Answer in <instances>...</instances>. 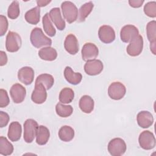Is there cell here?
Wrapping results in <instances>:
<instances>
[{"instance_id": "1", "label": "cell", "mask_w": 156, "mask_h": 156, "mask_svg": "<svg viewBox=\"0 0 156 156\" xmlns=\"http://www.w3.org/2000/svg\"><path fill=\"white\" fill-rule=\"evenodd\" d=\"M30 40L32 46L37 48L50 46L52 44L51 39L46 36L40 27H35L32 29L30 35Z\"/></svg>"}, {"instance_id": "2", "label": "cell", "mask_w": 156, "mask_h": 156, "mask_svg": "<svg viewBox=\"0 0 156 156\" xmlns=\"http://www.w3.org/2000/svg\"><path fill=\"white\" fill-rule=\"evenodd\" d=\"M61 9L63 16L68 23H73L77 20L78 9L73 2L71 1H64L61 4Z\"/></svg>"}, {"instance_id": "3", "label": "cell", "mask_w": 156, "mask_h": 156, "mask_svg": "<svg viewBox=\"0 0 156 156\" xmlns=\"http://www.w3.org/2000/svg\"><path fill=\"white\" fill-rule=\"evenodd\" d=\"M107 149L111 155L121 156L126 152L127 146L124 140L121 138H115L109 141Z\"/></svg>"}, {"instance_id": "4", "label": "cell", "mask_w": 156, "mask_h": 156, "mask_svg": "<svg viewBox=\"0 0 156 156\" xmlns=\"http://www.w3.org/2000/svg\"><path fill=\"white\" fill-rule=\"evenodd\" d=\"M38 125L33 119H27L24 123L23 138L27 143H32L36 136Z\"/></svg>"}, {"instance_id": "5", "label": "cell", "mask_w": 156, "mask_h": 156, "mask_svg": "<svg viewBox=\"0 0 156 156\" xmlns=\"http://www.w3.org/2000/svg\"><path fill=\"white\" fill-rule=\"evenodd\" d=\"M22 40L20 35L13 31H9L6 36L5 48L8 52H17L21 46Z\"/></svg>"}, {"instance_id": "6", "label": "cell", "mask_w": 156, "mask_h": 156, "mask_svg": "<svg viewBox=\"0 0 156 156\" xmlns=\"http://www.w3.org/2000/svg\"><path fill=\"white\" fill-rule=\"evenodd\" d=\"M140 147L144 150H151L155 146V138L152 132L149 130L142 132L138 137Z\"/></svg>"}, {"instance_id": "7", "label": "cell", "mask_w": 156, "mask_h": 156, "mask_svg": "<svg viewBox=\"0 0 156 156\" xmlns=\"http://www.w3.org/2000/svg\"><path fill=\"white\" fill-rule=\"evenodd\" d=\"M126 88L123 83L120 82L112 83L108 88V94L113 100H120L126 94Z\"/></svg>"}, {"instance_id": "8", "label": "cell", "mask_w": 156, "mask_h": 156, "mask_svg": "<svg viewBox=\"0 0 156 156\" xmlns=\"http://www.w3.org/2000/svg\"><path fill=\"white\" fill-rule=\"evenodd\" d=\"M143 49V38L138 35L133 39L127 46L126 52L130 56L136 57L139 55Z\"/></svg>"}, {"instance_id": "9", "label": "cell", "mask_w": 156, "mask_h": 156, "mask_svg": "<svg viewBox=\"0 0 156 156\" xmlns=\"http://www.w3.org/2000/svg\"><path fill=\"white\" fill-rule=\"evenodd\" d=\"M139 35L138 28L132 24L123 26L120 31V38L124 43H130L133 39Z\"/></svg>"}, {"instance_id": "10", "label": "cell", "mask_w": 156, "mask_h": 156, "mask_svg": "<svg viewBox=\"0 0 156 156\" xmlns=\"http://www.w3.org/2000/svg\"><path fill=\"white\" fill-rule=\"evenodd\" d=\"M98 37L102 43H110L115 40V32L110 26L103 25L99 29Z\"/></svg>"}, {"instance_id": "11", "label": "cell", "mask_w": 156, "mask_h": 156, "mask_svg": "<svg viewBox=\"0 0 156 156\" xmlns=\"http://www.w3.org/2000/svg\"><path fill=\"white\" fill-rule=\"evenodd\" d=\"M103 69L104 65L100 60H88L84 65V71L89 76L98 75L102 71Z\"/></svg>"}, {"instance_id": "12", "label": "cell", "mask_w": 156, "mask_h": 156, "mask_svg": "<svg viewBox=\"0 0 156 156\" xmlns=\"http://www.w3.org/2000/svg\"><path fill=\"white\" fill-rule=\"evenodd\" d=\"M82 58L84 61H88L95 59L99 54L98 48L92 43H86L82 47Z\"/></svg>"}, {"instance_id": "13", "label": "cell", "mask_w": 156, "mask_h": 156, "mask_svg": "<svg viewBox=\"0 0 156 156\" xmlns=\"http://www.w3.org/2000/svg\"><path fill=\"white\" fill-rule=\"evenodd\" d=\"M10 96L15 104H20L23 102L26 95V88L20 83L13 84L10 90Z\"/></svg>"}, {"instance_id": "14", "label": "cell", "mask_w": 156, "mask_h": 156, "mask_svg": "<svg viewBox=\"0 0 156 156\" xmlns=\"http://www.w3.org/2000/svg\"><path fill=\"white\" fill-rule=\"evenodd\" d=\"M47 99V92L45 87L41 83L35 84V88L31 95L32 101L37 104L44 103Z\"/></svg>"}, {"instance_id": "15", "label": "cell", "mask_w": 156, "mask_h": 156, "mask_svg": "<svg viewBox=\"0 0 156 156\" xmlns=\"http://www.w3.org/2000/svg\"><path fill=\"white\" fill-rule=\"evenodd\" d=\"M146 33L150 42V49L154 55L156 54V21L155 20L149 22L146 26Z\"/></svg>"}, {"instance_id": "16", "label": "cell", "mask_w": 156, "mask_h": 156, "mask_svg": "<svg viewBox=\"0 0 156 156\" xmlns=\"http://www.w3.org/2000/svg\"><path fill=\"white\" fill-rule=\"evenodd\" d=\"M18 79L24 85L31 84L34 79V70L30 66L22 67L18 70Z\"/></svg>"}, {"instance_id": "17", "label": "cell", "mask_w": 156, "mask_h": 156, "mask_svg": "<svg viewBox=\"0 0 156 156\" xmlns=\"http://www.w3.org/2000/svg\"><path fill=\"white\" fill-rule=\"evenodd\" d=\"M136 121L138 126L143 129L149 128L154 122V117L148 111H141L136 116Z\"/></svg>"}, {"instance_id": "18", "label": "cell", "mask_w": 156, "mask_h": 156, "mask_svg": "<svg viewBox=\"0 0 156 156\" xmlns=\"http://www.w3.org/2000/svg\"><path fill=\"white\" fill-rule=\"evenodd\" d=\"M49 16L51 20L54 23L59 30L65 29L66 26L65 21L62 16L60 10L58 7L52 8L49 13Z\"/></svg>"}, {"instance_id": "19", "label": "cell", "mask_w": 156, "mask_h": 156, "mask_svg": "<svg viewBox=\"0 0 156 156\" xmlns=\"http://www.w3.org/2000/svg\"><path fill=\"white\" fill-rule=\"evenodd\" d=\"M65 50L71 55L76 54L79 51V43L76 37L72 34H68L64 41Z\"/></svg>"}, {"instance_id": "20", "label": "cell", "mask_w": 156, "mask_h": 156, "mask_svg": "<svg viewBox=\"0 0 156 156\" xmlns=\"http://www.w3.org/2000/svg\"><path fill=\"white\" fill-rule=\"evenodd\" d=\"M22 127L21 124L18 121H13L10 124L7 136L9 140L15 142L18 141L21 136Z\"/></svg>"}, {"instance_id": "21", "label": "cell", "mask_w": 156, "mask_h": 156, "mask_svg": "<svg viewBox=\"0 0 156 156\" xmlns=\"http://www.w3.org/2000/svg\"><path fill=\"white\" fill-rule=\"evenodd\" d=\"M64 77L68 83L74 85L79 84L82 79V74L74 72L69 66L65 67L64 69Z\"/></svg>"}, {"instance_id": "22", "label": "cell", "mask_w": 156, "mask_h": 156, "mask_svg": "<svg viewBox=\"0 0 156 156\" xmlns=\"http://www.w3.org/2000/svg\"><path fill=\"white\" fill-rule=\"evenodd\" d=\"M80 110L85 113H90L94 109V102L93 98L88 95L82 96L79 103Z\"/></svg>"}, {"instance_id": "23", "label": "cell", "mask_w": 156, "mask_h": 156, "mask_svg": "<svg viewBox=\"0 0 156 156\" xmlns=\"http://www.w3.org/2000/svg\"><path fill=\"white\" fill-rule=\"evenodd\" d=\"M38 56L43 60L53 61L57 58V51L51 46H46L40 49L38 51Z\"/></svg>"}, {"instance_id": "24", "label": "cell", "mask_w": 156, "mask_h": 156, "mask_svg": "<svg viewBox=\"0 0 156 156\" xmlns=\"http://www.w3.org/2000/svg\"><path fill=\"white\" fill-rule=\"evenodd\" d=\"M49 137L50 132L48 127L43 125L39 126L36 135L37 143L39 145H44L48 143Z\"/></svg>"}, {"instance_id": "25", "label": "cell", "mask_w": 156, "mask_h": 156, "mask_svg": "<svg viewBox=\"0 0 156 156\" xmlns=\"http://www.w3.org/2000/svg\"><path fill=\"white\" fill-rule=\"evenodd\" d=\"M26 21L33 25L37 24L40 19V9L39 7H35L26 12L24 15Z\"/></svg>"}, {"instance_id": "26", "label": "cell", "mask_w": 156, "mask_h": 156, "mask_svg": "<svg viewBox=\"0 0 156 156\" xmlns=\"http://www.w3.org/2000/svg\"><path fill=\"white\" fill-rule=\"evenodd\" d=\"M58 137L64 142H69L74 137V130L69 126H63L58 130Z\"/></svg>"}, {"instance_id": "27", "label": "cell", "mask_w": 156, "mask_h": 156, "mask_svg": "<svg viewBox=\"0 0 156 156\" xmlns=\"http://www.w3.org/2000/svg\"><path fill=\"white\" fill-rule=\"evenodd\" d=\"M94 7V4L91 1L83 4L79 9L77 16V21L79 23H82L85 21L86 18L90 15Z\"/></svg>"}, {"instance_id": "28", "label": "cell", "mask_w": 156, "mask_h": 156, "mask_svg": "<svg viewBox=\"0 0 156 156\" xmlns=\"http://www.w3.org/2000/svg\"><path fill=\"white\" fill-rule=\"evenodd\" d=\"M54 79L53 76L49 74H41L37 76L35 84L41 83L45 87L46 90H49L54 85Z\"/></svg>"}, {"instance_id": "29", "label": "cell", "mask_w": 156, "mask_h": 156, "mask_svg": "<svg viewBox=\"0 0 156 156\" xmlns=\"http://www.w3.org/2000/svg\"><path fill=\"white\" fill-rule=\"evenodd\" d=\"M74 98V91L68 87L63 88L59 93L58 99L62 104H69L71 103Z\"/></svg>"}, {"instance_id": "30", "label": "cell", "mask_w": 156, "mask_h": 156, "mask_svg": "<svg viewBox=\"0 0 156 156\" xmlns=\"http://www.w3.org/2000/svg\"><path fill=\"white\" fill-rule=\"evenodd\" d=\"M13 146L7 138L1 136L0 137V154L4 156L10 155L13 153Z\"/></svg>"}, {"instance_id": "31", "label": "cell", "mask_w": 156, "mask_h": 156, "mask_svg": "<svg viewBox=\"0 0 156 156\" xmlns=\"http://www.w3.org/2000/svg\"><path fill=\"white\" fill-rule=\"evenodd\" d=\"M43 27L45 33L49 37H54L56 34V30L51 23L49 13H46L42 18Z\"/></svg>"}, {"instance_id": "32", "label": "cell", "mask_w": 156, "mask_h": 156, "mask_svg": "<svg viewBox=\"0 0 156 156\" xmlns=\"http://www.w3.org/2000/svg\"><path fill=\"white\" fill-rule=\"evenodd\" d=\"M55 112L59 116L66 118L72 115L73 108L70 105H64V104L58 102L55 106Z\"/></svg>"}, {"instance_id": "33", "label": "cell", "mask_w": 156, "mask_h": 156, "mask_svg": "<svg viewBox=\"0 0 156 156\" xmlns=\"http://www.w3.org/2000/svg\"><path fill=\"white\" fill-rule=\"evenodd\" d=\"M20 13V5L18 1H13L9 6L7 10V16L10 19L15 20L17 18Z\"/></svg>"}, {"instance_id": "34", "label": "cell", "mask_w": 156, "mask_h": 156, "mask_svg": "<svg viewBox=\"0 0 156 156\" xmlns=\"http://www.w3.org/2000/svg\"><path fill=\"white\" fill-rule=\"evenodd\" d=\"M144 12L149 17H156V2L150 1L147 2L144 6Z\"/></svg>"}, {"instance_id": "35", "label": "cell", "mask_w": 156, "mask_h": 156, "mask_svg": "<svg viewBox=\"0 0 156 156\" xmlns=\"http://www.w3.org/2000/svg\"><path fill=\"white\" fill-rule=\"evenodd\" d=\"M10 103V99L7 91L1 88L0 90V107L4 108L7 107Z\"/></svg>"}, {"instance_id": "36", "label": "cell", "mask_w": 156, "mask_h": 156, "mask_svg": "<svg viewBox=\"0 0 156 156\" xmlns=\"http://www.w3.org/2000/svg\"><path fill=\"white\" fill-rule=\"evenodd\" d=\"M9 23L7 18L2 15H0V35L3 36L8 29Z\"/></svg>"}, {"instance_id": "37", "label": "cell", "mask_w": 156, "mask_h": 156, "mask_svg": "<svg viewBox=\"0 0 156 156\" xmlns=\"http://www.w3.org/2000/svg\"><path fill=\"white\" fill-rule=\"evenodd\" d=\"M10 120L9 115L3 111H0V127L2 128L7 125Z\"/></svg>"}, {"instance_id": "38", "label": "cell", "mask_w": 156, "mask_h": 156, "mask_svg": "<svg viewBox=\"0 0 156 156\" xmlns=\"http://www.w3.org/2000/svg\"><path fill=\"white\" fill-rule=\"evenodd\" d=\"M144 2V0H129V4L130 7L133 8L140 7Z\"/></svg>"}, {"instance_id": "39", "label": "cell", "mask_w": 156, "mask_h": 156, "mask_svg": "<svg viewBox=\"0 0 156 156\" xmlns=\"http://www.w3.org/2000/svg\"><path fill=\"white\" fill-rule=\"evenodd\" d=\"M0 66H2L5 65H6V63H7V56L5 54V52H4L3 51H0Z\"/></svg>"}, {"instance_id": "40", "label": "cell", "mask_w": 156, "mask_h": 156, "mask_svg": "<svg viewBox=\"0 0 156 156\" xmlns=\"http://www.w3.org/2000/svg\"><path fill=\"white\" fill-rule=\"evenodd\" d=\"M51 2V1H37V4L38 7H42L47 5L48 4H49Z\"/></svg>"}]
</instances>
